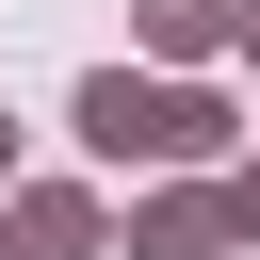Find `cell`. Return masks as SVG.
<instances>
[{
  "mask_svg": "<svg viewBox=\"0 0 260 260\" xmlns=\"http://www.w3.org/2000/svg\"><path fill=\"white\" fill-rule=\"evenodd\" d=\"M65 130H81L98 162H228L244 114H228L211 81H130V65H98V81L65 98Z\"/></svg>",
  "mask_w": 260,
  "mask_h": 260,
  "instance_id": "cell-1",
  "label": "cell"
},
{
  "mask_svg": "<svg viewBox=\"0 0 260 260\" xmlns=\"http://www.w3.org/2000/svg\"><path fill=\"white\" fill-rule=\"evenodd\" d=\"M130 260H244V228H228V179H162L146 211H130Z\"/></svg>",
  "mask_w": 260,
  "mask_h": 260,
  "instance_id": "cell-2",
  "label": "cell"
},
{
  "mask_svg": "<svg viewBox=\"0 0 260 260\" xmlns=\"http://www.w3.org/2000/svg\"><path fill=\"white\" fill-rule=\"evenodd\" d=\"M0 244H16V260H114V228H98L81 179H16V195H0Z\"/></svg>",
  "mask_w": 260,
  "mask_h": 260,
  "instance_id": "cell-3",
  "label": "cell"
},
{
  "mask_svg": "<svg viewBox=\"0 0 260 260\" xmlns=\"http://www.w3.org/2000/svg\"><path fill=\"white\" fill-rule=\"evenodd\" d=\"M130 32H146V49H179V65H195V49H211V32H228V0H130Z\"/></svg>",
  "mask_w": 260,
  "mask_h": 260,
  "instance_id": "cell-4",
  "label": "cell"
},
{
  "mask_svg": "<svg viewBox=\"0 0 260 260\" xmlns=\"http://www.w3.org/2000/svg\"><path fill=\"white\" fill-rule=\"evenodd\" d=\"M228 228H244V244H260V162H228Z\"/></svg>",
  "mask_w": 260,
  "mask_h": 260,
  "instance_id": "cell-5",
  "label": "cell"
},
{
  "mask_svg": "<svg viewBox=\"0 0 260 260\" xmlns=\"http://www.w3.org/2000/svg\"><path fill=\"white\" fill-rule=\"evenodd\" d=\"M228 32H260V0H228Z\"/></svg>",
  "mask_w": 260,
  "mask_h": 260,
  "instance_id": "cell-6",
  "label": "cell"
},
{
  "mask_svg": "<svg viewBox=\"0 0 260 260\" xmlns=\"http://www.w3.org/2000/svg\"><path fill=\"white\" fill-rule=\"evenodd\" d=\"M0 146H16V130H0Z\"/></svg>",
  "mask_w": 260,
  "mask_h": 260,
  "instance_id": "cell-7",
  "label": "cell"
},
{
  "mask_svg": "<svg viewBox=\"0 0 260 260\" xmlns=\"http://www.w3.org/2000/svg\"><path fill=\"white\" fill-rule=\"evenodd\" d=\"M0 260H16V244H0Z\"/></svg>",
  "mask_w": 260,
  "mask_h": 260,
  "instance_id": "cell-8",
  "label": "cell"
}]
</instances>
